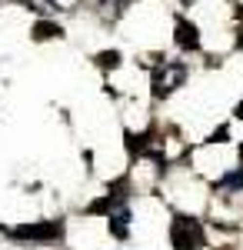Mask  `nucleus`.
<instances>
[{"instance_id":"1","label":"nucleus","mask_w":243,"mask_h":250,"mask_svg":"<svg viewBox=\"0 0 243 250\" xmlns=\"http://www.w3.org/2000/svg\"><path fill=\"white\" fill-rule=\"evenodd\" d=\"M170 244L177 250H200L206 244L203 224L197 217H187V213L173 217V224H170Z\"/></svg>"},{"instance_id":"2","label":"nucleus","mask_w":243,"mask_h":250,"mask_svg":"<svg viewBox=\"0 0 243 250\" xmlns=\"http://www.w3.org/2000/svg\"><path fill=\"white\" fill-rule=\"evenodd\" d=\"M183 80H187L183 63H160L157 74H153V97H170Z\"/></svg>"},{"instance_id":"3","label":"nucleus","mask_w":243,"mask_h":250,"mask_svg":"<svg viewBox=\"0 0 243 250\" xmlns=\"http://www.w3.org/2000/svg\"><path fill=\"white\" fill-rule=\"evenodd\" d=\"M17 237H23V240H54V237H60L63 233V227L60 224H50V220H40V224H27V227H17Z\"/></svg>"},{"instance_id":"4","label":"nucleus","mask_w":243,"mask_h":250,"mask_svg":"<svg viewBox=\"0 0 243 250\" xmlns=\"http://www.w3.org/2000/svg\"><path fill=\"white\" fill-rule=\"evenodd\" d=\"M177 47H183V50H200V34H197V27L190 23V20H177Z\"/></svg>"},{"instance_id":"5","label":"nucleus","mask_w":243,"mask_h":250,"mask_svg":"<svg viewBox=\"0 0 243 250\" xmlns=\"http://www.w3.org/2000/svg\"><path fill=\"white\" fill-rule=\"evenodd\" d=\"M110 220H113V224H110V230L117 233V237H120V240H123V237H127V233H130V227H127V220H130V213H127V210H120V213H113Z\"/></svg>"},{"instance_id":"6","label":"nucleus","mask_w":243,"mask_h":250,"mask_svg":"<svg viewBox=\"0 0 243 250\" xmlns=\"http://www.w3.org/2000/svg\"><path fill=\"white\" fill-rule=\"evenodd\" d=\"M34 34H37L40 40H47V37H60V27H57V23H37V27H34Z\"/></svg>"},{"instance_id":"7","label":"nucleus","mask_w":243,"mask_h":250,"mask_svg":"<svg viewBox=\"0 0 243 250\" xmlns=\"http://www.w3.org/2000/svg\"><path fill=\"white\" fill-rule=\"evenodd\" d=\"M97 63H100V67H117V63H120V57H117V54H100V57H97Z\"/></svg>"},{"instance_id":"8","label":"nucleus","mask_w":243,"mask_h":250,"mask_svg":"<svg viewBox=\"0 0 243 250\" xmlns=\"http://www.w3.org/2000/svg\"><path fill=\"white\" fill-rule=\"evenodd\" d=\"M220 187H243V170H240V173H230Z\"/></svg>"},{"instance_id":"9","label":"nucleus","mask_w":243,"mask_h":250,"mask_svg":"<svg viewBox=\"0 0 243 250\" xmlns=\"http://www.w3.org/2000/svg\"><path fill=\"white\" fill-rule=\"evenodd\" d=\"M233 114H237V117H243V104H240V107H237V110H233Z\"/></svg>"}]
</instances>
